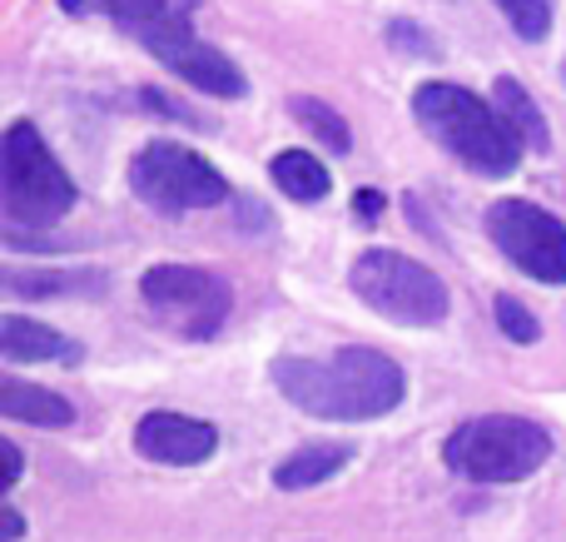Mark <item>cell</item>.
Listing matches in <instances>:
<instances>
[{
    "label": "cell",
    "mask_w": 566,
    "mask_h": 542,
    "mask_svg": "<svg viewBox=\"0 0 566 542\" xmlns=\"http://www.w3.org/2000/svg\"><path fill=\"white\" fill-rule=\"evenodd\" d=\"M135 448L155 463H169V468H195L205 458H214L219 448V428L214 424H199V418H185V414H145L135 428Z\"/></svg>",
    "instance_id": "30bf717a"
},
{
    "label": "cell",
    "mask_w": 566,
    "mask_h": 542,
    "mask_svg": "<svg viewBox=\"0 0 566 542\" xmlns=\"http://www.w3.org/2000/svg\"><path fill=\"white\" fill-rule=\"evenodd\" d=\"M269 175H274V185H279L289 199H298V205H313V199H323V195L333 189L328 169H323L318 159L308 155V149H283V155H274Z\"/></svg>",
    "instance_id": "9a60e30c"
},
{
    "label": "cell",
    "mask_w": 566,
    "mask_h": 542,
    "mask_svg": "<svg viewBox=\"0 0 566 542\" xmlns=\"http://www.w3.org/2000/svg\"><path fill=\"white\" fill-rule=\"evenodd\" d=\"M353 458L348 444H323V448H298V454H289L283 463L274 468V483L283 493H298V488H318L328 483L333 473H343Z\"/></svg>",
    "instance_id": "5bb4252c"
},
{
    "label": "cell",
    "mask_w": 566,
    "mask_h": 542,
    "mask_svg": "<svg viewBox=\"0 0 566 542\" xmlns=\"http://www.w3.org/2000/svg\"><path fill=\"white\" fill-rule=\"evenodd\" d=\"M382 209H388V199H382L378 189H358V195H353V215H358L363 225H378Z\"/></svg>",
    "instance_id": "7402d4cb"
},
{
    "label": "cell",
    "mask_w": 566,
    "mask_h": 542,
    "mask_svg": "<svg viewBox=\"0 0 566 542\" xmlns=\"http://www.w3.org/2000/svg\"><path fill=\"white\" fill-rule=\"evenodd\" d=\"M139 45H149L189 90L199 95H214V100H244L249 95V75L224 55L219 45H205L195 35L185 10H169L165 20H155L149 30H139Z\"/></svg>",
    "instance_id": "ba28073f"
},
{
    "label": "cell",
    "mask_w": 566,
    "mask_h": 542,
    "mask_svg": "<svg viewBox=\"0 0 566 542\" xmlns=\"http://www.w3.org/2000/svg\"><path fill=\"white\" fill-rule=\"evenodd\" d=\"M274 384L293 408L328 424H368V418L392 414L408 394L402 368L363 344H348L328 358H279Z\"/></svg>",
    "instance_id": "6da1fadb"
},
{
    "label": "cell",
    "mask_w": 566,
    "mask_h": 542,
    "mask_svg": "<svg viewBox=\"0 0 566 542\" xmlns=\"http://www.w3.org/2000/svg\"><path fill=\"white\" fill-rule=\"evenodd\" d=\"M0 354H6V364H40V358H65V364H75L80 348H70L55 329L35 324V319L6 314L0 319Z\"/></svg>",
    "instance_id": "7c38bea8"
},
{
    "label": "cell",
    "mask_w": 566,
    "mask_h": 542,
    "mask_svg": "<svg viewBox=\"0 0 566 542\" xmlns=\"http://www.w3.org/2000/svg\"><path fill=\"white\" fill-rule=\"evenodd\" d=\"M488 234L522 274L566 284V225L532 199H497L488 209Z\"/></svg>",
    "instance_id": "9c48e42d"
},
{
    "label": "cell",
    "mask_w": 566,
    "mask_h": 542,
    "mask_svg": "<svg viewBox=\"0 0 566 542\" xmlns=\"http://www.w3.org/2000/svg\"><path fill=\"white\" fill-rule=\"evenodd\" d=\"M129 189L159 215H189V209H209L219 199H229L224 175L179 139H149L129 159Z\"/></svg>",
    "instance_id": "8992f818"
},
{
    "label": "cell",
    "mask_w": 566,
    "mask_h": 542,
    "mask_svg": "<svg viewBox=\"0 0 566 542\" xmlns=\"http://www.w3.org/2000/svg\"><path fill=\"white\" fill-rule=\"evenodd\" d=\"M244 225L249 229H264L269 219H264V205H259V199H244Z\"/></svg>",
    "instance_id": "cb8c5ba5"
},
{
    "label": "cell",
    "mask_w": 566,
    "mask_h": 542,
    "mask_svg": "<svg viewBox=\"0 0 566 542\" xmlns=\"http://www.w3.org/2000/svg\"><path fill=\"white\" fill-rule=\"evenodd\" d=\"M20 533H25V518H20L15 508H6V542H15Z\"/></svg>",
    "instance_id": "d4e9b609"
},
{
    "label": "cell",
    "mask_w": 566,
    "mask_h": 542,
    "mask_svg": "<svg viewBox=\"0 0 566 542\" xmlns=\"http://www.w3.org/2000/svg\"><path fill=\"white\" fill-rule=\"evenodd\" d=\"M149 314L165 319L179 338H214L229 319V284L209 269H189V264H155L139 279Z\"/></svg>",
    "instance_id": "52a82bcc"
},
{
    "label": "cell",
    "mask_w": 566,
    "mask_h": 542,
    "mask_svg": "<svg viewBox=\"0 0 566 542\" xmlns=\"http://www.w3.org/2000/svg\"><path fill=\"white\" fill-rule=\"evenodd\" d=\"M497 10L507 15V25L517 30V40H532V45L552 35V15H557L552 0H497Z\"/></svg>",
    "instance_id": "ac0fdd59"
},
{
    "label": "cell",
    "mask_w": 566,
    "mask_h": 542,
    "mask_svg": "<svg viewBox=\"0 0 566 542\" xmlns=\"http://www.w3.org/2000/svg\"><path fill=\"white\" fill-rule=\"evenodd\" d=\"M0 414L15 418V424H35V428H70L75 424L70 398L50 394V388H40V384H20V378H6V384H0Z\"/></svg>",
    "instance_id": "4fadbf2b"
},
{
    "label": "cell",
    "mask_w": 566,
    "mask_h": 542,
    "mask_svg": "<svg viewBox=\"0 0 566 542\" xmlns=\"http://www.w3.org/2000/svg\"><path fill=\"white\" fill-rule=\"evenodd\" d=\"M492 314H497V324H502V334L512 338V344H537L542 338V324L532 319V309L527 304H517L512 294H497V304H492Z\"/></svg>",
    "instance_id": "ffe728a7"
},
{
    "label": "cell",
    "mask_w": 566,
    "mask_h": 542,
    "mask_svg": "<svg viewBox=\"0 0 566 542\" xmlns=\"http://www.w3.org/2000/svg\"><path fill=\"white\" fill-rule=\"evenodd\" d=\"M99 10H105L115 25H125L129 35H139V30H149L155 20L169 15V0H95Z\"/></svg>",
    "instance_id": "d6986e66"
},
{
    "label": "cell",
    "mask_w": 566,
    "mask_h": 542,
    "mask_svg": "<svg viewBox=\"0 0 566 542\" xmlns=\"http://www.w3.org/2000/svg\"><path fill=\"white\" fill-rule=\"evenodd\" d=\"M412 115L448 155H458L482 179H507L527 149L497 110V100L488 105L482 95H472L468 85H452V80H428L412 90Z\"/></svg>",
    "instance_id": "7a4b0ae2"
},
{
    "label": "cell",
    "mask_w": 566,
    "mask_h": 542,
    "mask_svg": "<svg viewBox=\"0 0 566 542\" xmlns=\"http://www.w3.org/2000/svg\"><path fill=\"white\" fill-rule=\"evenodd\" d=\"M60 10H65V15H90L95 0H60Z\"/></svg>",
    "instance_id": "484cf974"
},
{
    "label": "cell",
    "mask_w": 566,
    "mask_h": 542,
    "mask_svg": "<svg viewBox=\"0 0 566 542\" xmlns=\"http://www.w3.org/2000/svg\"><path fill=\"white\" fill-rule=\"evenodd\" d=\"M0 454H6V488H15L20 483V468H25V463H20V448L15 444H0Z\"/></svg>",
    "instance_id": "603a6c76"
},
{
    "label": "cell",
    "mask_w": 566,
    "mask_h": 542,
    "mask_svg": "<svg viewBox=\"0 0 566 542\" xmlns=\"http://www.w3.org/2000/svg\"><path fill=\"white\" fill-rule=\"evenodd\" d=\"M0 205H6L10 229H45L75 209V179L50 155L30 119H15L0 139Z\"/></svg>",
    "instance_id": "3957f363"
},
{
    "label": "cell",
    "mask_w": 566,
    "mask_h": 542,
    "mask_svg": "<svg viewBox=\"0 0 566 542\" xmlns=\"http://www.w3.org/2000/svg\"><path fill=\"white\" fill-rule=\"evenodd\" d=\"M448 468L472 483H522L532 478L552 454V438L542 424L517 414H488L468 418L462 428H452L448 438Z\"/></svg>",
    "instance_id": "277c9868"
},
{
    "label": "cell",
    "mask_w": 566,
    "mask_h": 542,
    "mask_svg": "<svg viewBox=\"0 0 566 542\" xmlns=\"http://www.w3.org/2000/svg\"><path fill=\"white\" fill-rule=\"evenodd\" d=\"M348 284L373 314L408 329H438L448 319V289L418 259L392 249H363L348 269Z\"/></svg>",
    "instance_id": "5b68a950"
},
{
    "label": "cell",
    "mask_w": 566,
    "mask_h": 542,
    "mask_svg": "<svg viewBox=\"0 0 566 542\" xmlns=\"http://www.w3.org/2000/svg\"><path fill=\"white\" fill-rule=\"evenodd\" d=\"M289 110H293V119H298V125H308L313 135H318L323 145L333 149V155H348V149H353V129H348V119H343L333 105H323V100H313V95H293V100H289Z\"/></svg>",
    "instance_id": "e0dca14e"
},
{
    "label": "cell",
    "mask_w": 566,
    "mask_h": 542,
    "mask_svg": "<svg viewBox=\"0 0 566 542\" xmlns=\"http://www.w3.org/2000/svg\"><path fill=\"white\" fill-rule=\"evenodd\" d=\"M388 45H398L402 55H412V60H438V40L422 35V30L408 25V20H398V25L388 30Z\"/></svg>",
    "instance_id": "44dd1931"
},
{
    "label": "cell",
    "mask_w": 566,
    "mask_h": 542,
    "mask_svg": "<svg viewBox=\"0 0 566 542\" xmlns=\"http://www.w3.org/2000/svg\"><path fill=\"white\" fill-rule=\"evenodd\" d=\"M10 299H70V294H90L99 299L109 289V274L99 269H15L10 264L0 274Z\"/></svg>",
    "instance_id": "8fae6325"
},
{
    "label": "cell",
    "mask_w": 566,
    "mask_h": 542,
    "mask_svg": "<svg viewBox=\"0 0 566 542\" xmlns=\"http://www.w3.org/2000/svg\"><path fill=\"white\" fill-rule=\"evenodd\" d=\"M497 110L507 115V125L517 129V139L532 149V155H547L552 135H547V119H542L537 100L527 95V85H517V80H497Z\"/></svg>",
    "instance_id": "2e32d148"
}]
</instances>
